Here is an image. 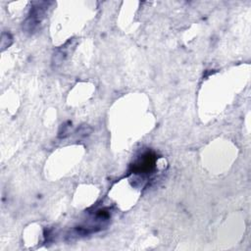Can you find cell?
Returning <instances> with one entry per match:
<instances>
[{"label": "cell", "mask_w": 251, "mask_h": 251, "mask_svg": "<svg viewBox=\"0 0 251 251\" xmlns=\"http://www.w3.org/2000/svg\"><path fill=\"white\" fill-rule=\"evenodd\" d=\"M156 155L152 152H145L142 154L135 163L131 165V171L133 174H150L155 169Z\"/></svg>", "instance_id": "obj_1"}]
</instances>
